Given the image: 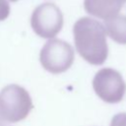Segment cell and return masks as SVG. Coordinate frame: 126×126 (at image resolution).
Masks as SVG:
<instances>
[{
	"label": "cell",
	"instance_id": "6da1fadb",
	"mask_svg": "<svg viewBox=\"0 0 126 126\" xmlns=\"http://www.w3.org/2000/svg\"><path fill=\"white\" fill-rule=\"evenodd\" d=\"M76 50L88 63L102 65L108 56L104 26L92 18H80L73 27Z\"/></svg>",
	"mask_w": 126,
	"mask_h": 126
},
{
	"label": "cell",
	"instance_id": "8992f818",
	"mask_svg": "<svg viewBox=\"0 0 126 126\" xmlns=\"http://www.w3.org/2000/svg\"><path fill=\"white\" fill-rule=\"evenodd\" d=\"M126 0H85L84 8L92 16L106 20L117 14Z\"/></svg>",
	"mask_w": 126,
	"mask_h": 126
},
{
	"label": "cell",
	"instance_id": "3957f363",
	"mask_svg": "<svg viewBox=\"0 0 126 126\" xmlns=\"http://www.w3.org/2000/svg\"><path fill=\"white\" fill-rule=\"evenodd\" d=\"M75 52L73 47L62 39L48 40L40 50L39 60L42 67L52 74L67 71L73 64Z\"/></svg>",
	"mask_w": 126,
	"mask_h": 126
},
{
	"label": "cell",
	"instance_id": "52a82bcc",
	"mask_svg": "<svg viewBox=\"0 0 126 126\" xmlns=\"http://www.w3.org/2000/svg\"><path fill=\"white\" fill-rule=\"evenodd\" d=\"M104 28L109 37L119 44H126V7L104 20Z\"/></svg>",
	"mask_w": 126,
	"mask_h": 126
},
{
	"label": "cell",
	"instance_id": "7a4b0ae2",
	"mask_svg": "<svg viewBox=\"0 0 126 126\" xmlns=\"http://www.w3.org/2000/svg\"><path fill=\"white\" fill-rule=\"evenodd\" d=\"M30 94L23 87L12 84L0 92V119L4 123H16L25 119L32 109Z\"/></svg>",
	"mask_w": 126,
	"mask_h": 126
},
{
	"label": "cell",
	"instance_id": "ba28073f",
	"mask_svg": "<svg viewBox=\"0 0 126 126\" xmlns=\"http://www.w3.org/2000/svg\"><path fill=\"white\" fill-rule=\"evenodd\" d=\"M10 0H0V22L8 18L10 14Z\"/></svg>",
	"mask_w": 126,
	"mask_h": 126
},
{
	"label": "cell",
	"instance_id": "5b68a950",
	"mask_svg": "<svg viewBox=\"0 0 126 126\" xmlns=\"http://www.w3.org/2000/svg\"><path fill=\"white\" fill-rule=\"evenodd\" d=\"M31 26L38 36L52 38L63 27L62 12L54 3L40 4L32 12Z\"/></svg>",
	"mask_w": 126,
	"mask_h": 126
},
{
	"label": "cell",
	"instance_id": "9c48e42d",
	"mask_svg": "<svg viewBox=\"0 0 126 126\" xmlns=\"http://www.w3.org/2000/svg\"><path fill=\"white\" fill-rule=\"evenodd\" d=\"M110 126H126V113H118L111 119Z\"/></svg>",
	"mask_w": 126,
	"mask_h": 126
},
{
	"label": "cell",
	"instance_id": "277c9868",
	"mask_svg": "<svg viewBox=\"0 0 126 126\" xmlns=\"http://www.w3.org/2000/svg\"><path fill=\"white\" fill-rule=\"evenodd\" d=\"M93 88L96 95L107 103L120 102L126 93L122 75L112 68H102L94 76Z\"/></svg>",
	"mask_w": 126,
	"mask_h": 126
}]
</instances>
